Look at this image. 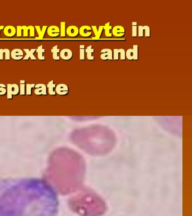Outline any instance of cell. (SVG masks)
<instances>
[{"label":"cell","mask_w":192,"mask_h":216,"mask_svg":"<svg viewBox=\"0 0 192 216\" xmlns=\"http://www.w3.org/2000/svg\"><path fill=\"white\" fill-rule=\"evenodd\" d=\"M138 49L139 46L137 45H134L133 49H129L127 50L126 52V57L129 60H138Z\"/></svg>","instance_id":"6da1fadb"},{"label":"cell","mask_w":192,"mask_h":216,"mask_svg":"<svg viewBox=\"0 0 192 216\" xmlns=\"http://www.w3.org/2000/svg\"><path fill=\"white\" fill-rule=\"evenodd\" d=\"M7 93H8V98H13V95H17L20 92L19 86L14 83V84H8L7 85Z\"/></svg>","instance_id":"7a4b0ae2"},{"label":"cell","mask_w":192,"mask_h":216,"mask_svg":"<svg viewBox=\"0 0 192 216\" xmlns=\"http://www.w3.org/2000/svg\"><path fill=\"white\" fill-rule=\"evenodd\" d=\"M55 92L59 95H66L68 93L69 88L67 85L64 83L59 84L56 86L55 88Z\"/></svg>","instance_id":"3957f363"},{"label":"cell","mask_w":192,"mask_h":216,"mask_svg":"<svg viewBox=\"0 0 192 216\" xmlns=\"http://www.w3.org/2000/svg\"><path fill=\"white\" fill-rule=\"evenodd\" d=\"M35 93L37 95H47V87L44 83H39L35 85Z\"/></svg>","instance_id":"277c9868"},{"label":"cell","mask_w":192,"mask_h":216,"mask_svg":"<svg viewBox=\"0 0 192 216\" xmlns=\"http://www.w3.org/2000/svg\"><path fill=\"white\" fill-rule=\"evenodd\" d=\"M92 28L88 25H83L79 29V33L80 35L84 37H88L91 36L92 34Z\"/></svg>","instance_id":"5b68a950"},{"label":"cell","mask_w":192,"mask_h":216,"mask_svg":"<svg viewBox=\"0 0 192 216\" xmlns=\"http://www.w3.org/2000/svg\"><path fill=\"white\" fill-rule=\"evenodd\" d=\"M47 32L50 37H57L60 34L59 28L56 25H51L47 27Z\"/></svg>","instance_id":"8992f818"},{"label":"cell","mask_w":192,"mask_h":216,"mask_svg":"<svg viewBox=\"0 0 192 216\" xmlns=\"http://www.w3.org/2000/svg\"><path fill=\"white\" fill-rule=\"evenodd\" d=\"M113 34L117 37H121L125 34V29L121 25H116L112 29Z\"/></svg>","instance_id":"52a82bcc"},{"label":"cell","mask_w":192,"mask_h":216,"mask_svg":"<svg viewBox=\"0 0 192 216\" xmlns=\"http://www.w3.org/2000/svg\"><path fill=\"white\" fill-rule=\"evenodd\" d=\"M66 33L69 36L72 37H74L78 35L79 29L75 25H71L67 28Z\"/></svg>","instance_id":"ba28073f"},{"label":"cell","mask_w":192,"mask_h":216,"mask_svg":"<svg viewBox=\"0 0 192 216\" xmlns=\"http://www.w3.org/2000/svg\"><path fill=\"white\" fill-rule=\"evenodd\" d=\"M10 55H11V58L15 60H21L24 56L23 51L20 49H15L13 50Z\"/></svg>","instance_id":"9c48e42d"},{"label":"cell","mask_w":192,"mask_h":216,"mask_svg":"<svg viewBox=\"0 0 192 216\" xmlns=\"http://www.w3.org/2000/svg\"><path fill=\"white\" fill-rule=\"evenodd\" d=\"M100 58L102 60H113V52L112 50L104 49L101 51Z\"/></svg>","instance_id":"30bf717a"},{"label":"cell","mask_w":192,"mask_h":216,"mask_svg":"<svg viewBox=\"0 0 192 216\" xmlns=\"http://www.w3.org/2000/svg\"><path fill=\"white\" fill-rule=\"evenodd\" d=\"M60 56L63 60H70L73 56V52L69 49H64L60 52Z\"/></svg>","instance_id":"8fae6325"},{"label":"cell","mask_w":192,"mask_h":216,"mask_svg":"<svg viewBox=\"0 0 192 216\" xmlns=\"http://www.w3.org/2000/svg\"><path fill=\"white\" fill-rule=\"evenodd\" d=\"M3 33L7 37H13L17 33V29L13 25H8L4 28Z\"/></svg>","instance_id":"7c38bea8"},{"label":"cell","mask_w":192,"mask_h":216,"mask_svg":"<svg viewBox=\"0 0 192 216\" xmlns=\"http://www.w3.org/2000/svg\"><path fill=\"white\" fill-rule=\"evenodd\" d=\"M17 35L18 37H21L22 35V31L23 30V36L28 37V27L26 25L20 26L18 25L17 27Z\"/></svg>","instance_id":"4fadbf2b"},{"label":"cell","mask_w":192,"mask_h":216,"mask_svg":"<svg viewBox=\"0 0 192 216\" xmlns=\"http://www.w3.org/2000/svg\"><path fill=\"white\" fill-rule=\"evenodd\" d=\"M35 28H36V30L38 33V34H39V37H36L37 39H42L44 38V35L45 34V32L46 31L47 29V25H44L42 27V28H41L40 26L39 25H36L35 27Z\"/></svg>","instance_id":"5bb4252c"},{"label":"cell","mask_w":192,"mask_h":216,"mask_svg":"<svg viewBox=\"0 0 192 216\" xmlns=\"http://www.w3.org/2000/svg\"><path fill=\"white\" fill-rule=\"evenodd\" d=\"M91 28H92V29L93 30V32H94V33H95V37H93V40H97V39H100V36L102 35L103 30V25L100 26L98 29V28H97V27L95 26V25L92 26V27H91Z\"/></svg>","instance_id":"9a60e30c"},{"label":"cell","mask_w":192,"mask_h":216,"mask_svg":"<svg viewBox=\"0 0 192 216\" xmlns=\"http://www.w3.org/2000/svg\"><path fill=\"white\" fill-rule=\"evenodd\" d=\"M24 51L26 53V55L23 58V60H28L29 58L32 60H36V57L34 55V52L36 51V49H35L31 50L24 49Z\"/></svg>","instance_id":"2e32d148"},{"label":"cell","mask_w":192,"mask_h":216,"mask_svg":"<svg viewBox=\"0 0 192 216\" xmlns=\"http://www.w3.org/2000/svg\"><path fill=\"white\" fill-rule=\"evenodd\" d=\"M4 54H5V60H10V50H8V49H0V60H3V59Z\"/></svg>","instance_id":"e0dca14e"},{"label":"cell","mask_w":192,"mask_h":216,"mask_svg":"<svg viewBox=\"0 0 192 216\" xmlns=\"http://www.w3.org/2000/svg\"><path fill=\"white\" fill-rule=\"evenodd\" d=\"M47 87L48 88V92L50 95H55L56 94L55 90H54V88L56 87V85L54 83V81H50L47 85Z\"/></svg>","instance_id":"ac0fdd59"},{"label":"cell","mask_w":192,"mask_h":216,"mask_svg":"<svg viewBox=\"0 0 192 216\" xmlns=\"http://www.w3.org/2000/svg\"><path fill=\"white\" fill-rule=\"evenodd\" d=\"M51 52L52 53V58L55 60H59L60 57L58 55V53L60 52V50L58 48V45H55V46L52 47L51 49Z\"/></svg>","instance_id":"d6986e66"},{"label":"cell","mask_w":192,"mask_h":216,"mask_svg":"<svg viewBox=\"0 0 192 216\" xmlns=\"http://www.w3.org/2000/svg\"><path fill=\"white\" fill-rule=\"evenodd\" d=\"M36 52L37 53V56H38V59L39 60H45V56L43 55V53L45 52V50L44 49H43L42 45H41L36 49Z\"/></svg>","instance_id":"ffe728a7"},{"label":"cell","mask_w":192,"mask_h":216,"mask_svg":"<svg viewBox=\"0 0 192 216\" xmlns=\"http://www.w3.org/2000/svg\"><path fill=\"white\" fill-rule=\"evenodd\" d=\"M94 52V50L92 49V46L90 45L88 46L86 49L85 50V52L87 54V58L88 60H93L94 59V57L92 55V54Z\"/></svg>","instance_id":"44dd1931"},{"label":"cell","mask_w":192,"mask_h":216,"mask_svg":"<svg viewBox=\"0 0 192 216\" xmlns=\"http://www.w3.org/2000/svg\"><path fill=\"white\" fill-rule=\"evenodd\" d=\"M112 26L110 25V23H107L104 25H103V29L105 30V34L107 37H111L112 33L110 32V30L112 29Z\"/></svg>","instance_id":"7402d4cb"},{"label":"cell","mask_w":192,"mask_h":216,"mask_svg":"<svg viewBox=\"0 0 192 216\" xmlns=\"http://www.w3.org/2000/svg\"><path fill=\"white\" fill-rule=\"evenodd\" d=\"M85 45H80V59L84 60L85 59Z\"/></svg>","instance_id":"603a6c76"},{"label":"cell","mask_w":192,"mask_h":216,"mask_svg":"<svg viewBox=\"0 0 192 216\" xmlns=\"http://www.w3.org/2000/svg\"><path fill=\"white\" fill-rule=\"evenodd\" d=\"M137 23L132 22V36L133 37H137Z\"/></svg>","instance_id":"cb8c5ba5"},{"label":"cell","mask_w":192,"mask_h":216,"mask_svg":"<svg viewBox=\"0 0 192 216\" xmlns=\"http://www.w3.org/2000/svg\"><path fill=\"white\" fill-rule=\"evenodd\" d=\"M66 22H61L60 34L61 37H65L66 34Z\"/></svg>","instance_id":"d4e9b609"},{"label":"cell","mask_w":192,"mask_h":216,"mask_svg":"<svg viewBox=\"0 0 192 216\" xmlns=\"http://www.w3.org/2000/svg\"><path fill=\"white\" fill-rule=\"evenodd\" d=\"M20 93L22 95H24L25 93V81L21 80L20 81Z\"/></svg>","instance_id":"484cf974"},{"label":"cell","mask_w":192,"mask_h":216,"mask_svg":"<svg viewBox=\"0 0 192 216\" xmlns=\"http://www.w3.org/2000/svg\"><path fill=\"white\" fill-rule=\"evenodd\" d=\"M35 84H29V83H28V84H27L26 85V90H25V91H26V93H27V95H32V88H34L35 87Z\"/></svg>","instance_id":"4316f807"},{"label":"cell","mask_w":192,"mask_h":216,"mask_svg":"<svg viewBox=\"0 0 192 216\" xmlns=\"http://www.w3.org/2000/svg\"><path fill=\"white\" fill-rule=\"evenodd\" d=\"M7 92V90H6L5 85L3 83H0V95H3Z\"/></svg>","instance_id":"83f0119b"},{"label":"cell","mask_w":192,"mask_h":216,"mask_svg":"<svg viewBox=\"0 0 192 216\" xmlns=\"http://www.w3.org/2000/svg\"><path fill=\"white\" fill-rule=\"evenodd\" d=\"M119 51V53L120 54V59L121 60H125L126 59V52L125 51V50L123 49H118Z\"/></svg>","instance_id":"f1b7e54d"},{"label":"cell","mask_w":192,"mask_h":216,"mask_svg":"<svg viewBox=\"0 0 192 216\" xmlns=\"http://www.w3.org/2000/svg\"><path fill=\"white\" fill-rule=\"evenodd\" d=\"M144 28V31H145V35L147 37H149L151 36V33H150V28L148 25H145L143 26Z\"/></svg>","instance_id":"f546056e"},{"label":"cell","mask_w":192,"mask_h":216,"mask_svg":"<svg viewBox=\"0 0 192 216\" xmlns=\"http://www.w3.org/2000/svg\"><path fill=\"white\" fill-rule=\"evenodd\" d=\"M113 59L115 60H118L119 59V51H118V49H114V50H113Z\"/></svg>","instance_id":"4dcf8cb0"},{"label":"cell","mask_w":192,"mask_h":216,"mask_svg":"<svg viewBox=\"0 0 192 216\" xmlns=\"http://www.w3.org/2000/svg\"><path fill=\"white\" fill-rule=\"evenodd\" d=\"M28 29L29 30V34H30V37H34L35 36V27H33L32 25H29L28 26Z\"/></svg>","instance_id":"1f68e13d"},{"label":"cell","mask_w":192,"mask_h":216,"mask_svg":"<svg viewBox=\"0 0 192 216\" xmlns=\"http://www.w3.org/2000/svg\"><path fill=\"white\" fill-rule=\"evenodd\" d=\"M143 33H144L143 26H139L138 27V36L139 37H143Z\"/></svg>","instance_id":"d6a6232c"},{"label":"cell","mask_w":192,"mask_h":216,"mask_svg":"<svg viewBox=\"0 0 192 216\" xmlns=\"http://www.w3.org/2000/svg\"><path fill=\"white\" fill-rule=\"evenodd\" d=\"M5 27L3 25H0V36H1V30L4 29Z\"/></svg>","instance_id":"836d02e7"}]
</instances>
